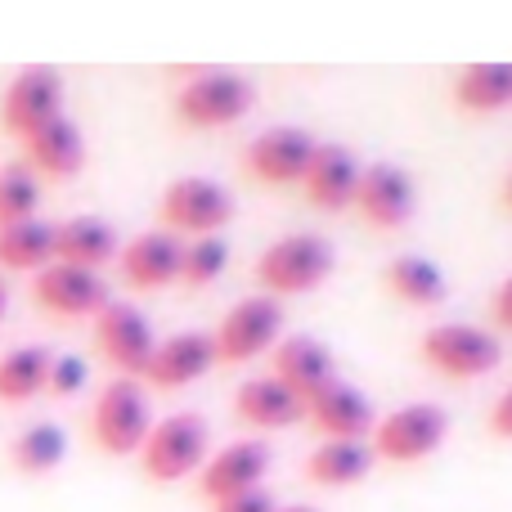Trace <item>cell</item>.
I'll return each mask as SVG.
<instances>
[{"mask_svg": "<svg viewBox=\"0 0 512 512\" xmlns=\"http://www.w3.org/2000/svg\"><path fill=\"white\" fill-rule=\"evenodd\" d=\"M63 113V72L54 63H27L9 77L5 95H0V126L23 140L41 122Z\"/></svg>", "mask_w": 512, "mask_h": 512, "instance_id": "10", "label": "cell"}, {"mask_svg": "<svg viewBox=\"0 0 512 512\" xmlns=\"http://www.w3.org/2000/svg\"><path fill=\"white\" fill-rule=\"evenodd\" d=\"M32 292L54 315H95L108 301L104 274L86 270V265H68V261H50L45 270H36Z\"/></svg>", "mask_w": 512, "mask_h": 512, "instance_id": "16", "label": "cell"}, {"mask_svg": "<svg viewBox=\"0 0 512 512\" xmlns=\"http://www.w3.org/2000/svg\"><path fill=\"white\" fill-rule=\"evenodd\" d=\"M274 512H319L315 504H288V508H274Z\"/></svg>", "mask_w": 512, "mask_h": 512, "instance_id": "36", "label": "cell"}, {"mask_svg": "<svg viewBox=\"0 0 512 512\" xmlns=\"http://www.w3.org/2000/svg\"><path fill=\"white\" fill-rule=\"evenodd\" d=\"M360 162H355V153L346 149V144H315V153H310V167L306 176H301V185H306L310 203L319 207H351L355 203V189H360Z\"/></svg>", "mask_w": 512, "mask_h": 512, "instance_id": "21", "label": "cell"}, {"mask_svg": "<svg viewBox=\"0 0 512 512\" xmlns=\"http://www.w3.org/2000/svg\"><path fill=\"white\" fill-rule=\"evenodd\" d=\"M490 315H495L499 328H508V333H512V274H508V279H499L495 297H490Z\"/></svg>", "mask_w": 512, "mask_h": 512, "instance_id": "34", "label": "cell"}, {"mask_svg": "<svg viewBox=\"0 0 512 512\" xmlns=\"http://www.w3.org/2000/svg\"><path fill=\"white\" fill-rule=\"evenodd\" d=\"M450 95L468 113H499L512 104V59L463 63L450 81Z\"/></svg>", "mask_w": 512, "mask_h": 512, "instance_id": "22", "label": "cell"}, {"mask_svg": "<svg viewBox=\"0 0 512 512\" xmlns=\"http://www.w3.org/2000/svg\"><path fill=\"white\" fill-rule=\"evenodd\" d=\"M283 328V306L270 292H252V297H239L216 324V360L225 364H248L261 351H274Z\"/></svg>", "mask_w": 512, "mask_h": 512, "instance_id": "9", "label": "cell"}, {"mask_svg": "<svg viewBox=\"0 0 512 512\" xmlns=\"http://www.w3.org/2000/svg\"><path fill=\"white\" fill-rule=\"evenodd\" d=\"M225 261H230V243L221 234H194L185 243V252H180V279L189 288H207L212 279H221Z\"/></svg>", "mask_w": 512, "mask_h": 512, "instance_id": "30", "label": "cell"}, {"mask_svg": "<svg viewBox=\"0 0 512 512\" xmlns=\"http://www.w3.org/2000/svg\"><path fill=\"white\" fill-rule=\"evenodd\" d=\"M445 432H450V418H445L441 405L409 400V405L391 409V414H382L373 423L369 450L373 459H387V463H423L427 454H436L445 445Z\"/></svg>", "mask_w": 512, "mask_h": 512, "instance_id": "4", "label": "cell"}, {"mask_svg": "<svg viewBox=\"0 0 512 512\" xmlns=\"http://www.w3.org/2000/svg\"><path fill=\"white\" fill-rule=\"evenodd\" d=\"M117 252H122V243H117V230L104 216H68L63 225H54V261L99 270Z\"/></svg>", "mask_w": 512, "mask_h": 512, "instance_id": "23", "label": "cell"}, {"mask_svg": "<svg viewBox=\"0 0 512 512\" xmlns=\"http://www.w3.org/2000/svg\"><path fill=\"white\" fill-rule=\"evenodd\" d=\"M54 261V225L41 216L0 225V265L5 270H45Z\"/></svg>", "mask_w": 512, "mask_h": 512, "instance_id": "27", "label": "cell"}, {"mask_svg": "<svg viewBox=\"0 0 512 512\" xmlns=\"http://www.w3.org/2000/svg\"><path fill=\"white\" fill-rule=\"evenodd\" d=\"M207 445H212V432H207V418L194 414V409H180V414H167L149 427L140 445V468L149 481H180L194 477L207 463Z\"/></svg>", "mask_w": 512, "mask_h": 512, "instance_id": "1", "label": "cell"}, {"mask_svg": "<svg viewBox=\"0 0 512 512\" xmlns=\"http://www.w3.org/2000/svg\"><path fill=\"white\" fill-rule=\"evenodd\" d=\"M279 504H274V495L265 486H256V490H243V495H230V499H221V504H212V512H274Z\"/></svg>", "mask_w": 512, "mask_h": 512, "instance_id": "32", "label": "cell"}, {"mask_svg": "<svg viewBox=\"0 0 512 512\" xmlns=\"http://www.w3.org/2000/svg\"><path fill=\"white\" fill-rule=\"evenodd\" d=\"M158 216L171 234H221V225L234 216V194L212 176H180L162 189Z\"/></svg>", "mask_w": 512, "mask_h": 512, "instance_id": "6", "label": "cell"}, {"mask_svg": "<svg viewBox=\"0 0 512 512\" xmlns=\"http://www.w3.org/2000/svg\"><path fill=\"white\" fill-rule=\"evenodd\" d=\"M95 346L122 378H144V369L153 360V346H158V333H153L149 315L140 306L108 297L95 310Z\"/></svg>", "mask_w": 512, "mask_h": 512, "instance_id": "8", "label": "cell"}, {"mask_svg": "<svg viewBox=\"0 0 512 512\" xmlns=\"http://www.w3.org/2000/svg\"><path fill=\"white\" fill-rule=\"evenodd\" d=\"M256 86L234 68H194L176 90V117L189 126H225L239 122L252 108Z\"/></svg>", "mask_w": 512, "mask_h": 512, "instance_id": "5", "label": "cell"}, {"mask_svg": "<svg viewBox=\"0 0 512 512\" xmlns=\"http://www.w3.org/2000/svg\"><path fill=\"white\" fill-rule=\"evenodd\" d=\"M234 414L248 427H261V432H279V427H292L306 418V400L279 382L274 373H261V378H248L239 391H234Z\"/></svg>", "mask_w": 512, "mask_h": 512, "instance_id": "19", "label": "cell"}, {"mask_svg": "<svg viewBox=\"0 0 512 512\" xmlns=\"http://www.w3.org/2000/svg\"><path fill=\"white\" fill-rule=\"evenodd\" d=\"M252 270H256L261 292H270V297L310 292L328 279V270H333V243H328L324 234H310V230L283 234V239H274L270 248L256 256Z\"/></svg>", "mask_w": 512, "mask_h": 512, "instance_id": "2", "label": "cell"}, {"mask_svg": "<svg viewBox=\"0 0 512 512\" xmlns=\"http://www.w3.org/2000/svg\"><path fill=\"white\" fill-rule=\"evenodd\" d=\"M50 364H54V351L41 342H27V346L5 351L0 355V400H5V405H23V400H32L36 391H45Z\"/></svg>", "mask_w": 512, "mask_h": 512, "instance_id": "25", "label": "cell"}, {"mask_svg": "<svg viewBox=\"0 0 512 512\" xmlns=\"http://www.w3.org/2000/svg\"><path fill=\"white\" fill-rule=\"evenodd\" d=\"M499 198H504V207H508V212H512V167H508L504 185H499Z\"/></svg>", "mask_w": 512, "mask_h": 512, "instance_id": "35", "label": "cell"}, {"mask_svg": "<svg viewBox=\"0 0 512 512\" xmlns=\"http://www.w3.org/2000/svg\"><path fill=\"white\" fill-rule=\"evenodd\" d=\"M23 162L54 180L77 176L81 162H86V135L68 113H54L50 122H41L36 131L23 135Z\"/></svg>", "mask_w": 512, "mask_h": 512, "instance_id": "18", "label": "cell"}, {"mask_svg": "<svg viewBox=\"0 0 512 512\" xmlns=\"http://www.w3.org/2000/svg\"><path fill=\"white\" fill-rule=\"evenodd\" d=\"M414 180L396 162H373L360 171V189H355V212L373 225V230H396L414 212Z\"/></svg>", "mask_w": 512, "mask_h": 512, "instance_id": "14", "label": "cell"}, {"mask_svg": "<svg viewBox=\"0 0 512 512\" xmlns=\"http://www.w3.org/2000/svg\"><path fill=\"white\" fill-rule=\"evenodd\" d=\"M382 283H387L400 301H409V306H436V301L445 297V288H450L441 265L427 261V256H414V252L391 256L387 270H382Z\"/></svg>", "mask_w": 512, "mask_h": 512, "instance_id": "26", "label": "cell"}, {"mask_svg": "<svg viewBox=\"0 0 512 512\" xmlns=\"http://www.w3.org/2000/svg\"><path fill=\"white\" fill-rule=\"evenodd\" d=\"M153 427V409H149V391L140 387V378H122L104 382L90 405V436L104 454H140L144 436Z\"/></svg>", "mask_w": 512, "mask_h": 512, "instance_id": "3", "label": "cell"}, {"mask_svg": "<svg viewBox=\"0 0 512 512\" xmlns=\"http://www.w3.org/2000/svg\"><path fill=\"white\" fill-rule=\"evenodd\" d=\"M81 382H86V360H77V355H54L45 391H54V396H72Z\"/></svg>", "mask_w": 512, "mask_h": 512, "instance_id": "31", "label": "cell"}, {"mask_svg": "<svg viewBox=\"0 0 512 512\" xmlns=\"http://www.w3.org/2000/svg\"><path fill=\"white\" fill-rule=\"evenodd\" d=\"M63 454H68V436H63V427L50 423V418L27 423L23 432L9 441V463H14L23 477H45V472H54L63 463Z\"/></svg>", "mask_w": 512, "mask_h": 512, "instance_id": "28", "label": "cell"}, {"mask_svg": "<svg viewBox=\"0 0 512 512\" xmlns=\"http://www.w3.org/2000/svg\"><path fill=\"white\" fill-rule=\"evenodd\" d=\"M423 360L432 364L445 378H481L499 364V337L481 324H463V319H445V324H432L418 342Z\"/></svg>", "mask_w": 512, "mask_h": 512, "instance_id": "7", "label": "cell"}, {"mask_svg": "<svg viewBox=\"0 0 512 512\" xmlns=\"http://www.w3.org/2000/svg\"><path fill=\"white\" fill-rule=\"evenodd\" d=\"M369 468H373L369 441H319L306 459V477L328 490L355 486V481L369 477Z\"/></svg>", "mask_w": 512, "mask_h": 512, "instance_id": "24", "label": "cell"}, {"mask_svg": "<svg viewBox=\"0 0 512 512\" xmlns=\"http://www.w3.org/2000/svg\"><path fill=\"white\" fill-rule=\"evenodd\" d=\"M36 203H41V180L27 162H9L0 167V225H14L36 216Z\"/></svg>", "mask_w": 512, "mask_h": 512, "instance_id": "29", "label": "cell"}, {"mask_svg": "<svg viewBox=\"0 0 512 512\" xmlns=\"http://www.w3.org/2000/svg\"><path fill=\"white\" fill-rule=\"evenodd\" d=\"M315 144L319 140L301 126H265L261 135L243 144V167L252 180H265V185H297L310 167Z\"/></svg>", "mask_w": 512, "mask_h": 512, "instance_id": "11", "label": "cell"}, {"mask_svg": "<svg viewBox=\"0 0 512 512\" xmlns=\"http://www.w3.org/2000/svg\"><path fill=\"white\" fill-rule=\"evenodd\" d=\"M212 364H216V337L203 333V328H180L171 337H158L153 360L144 369V382L171 391V387H185V382L203 378Z\"/></svg>", "mask_w": 512, "mask_h": 512, "instance_id": "15", "label": "cell"}, {"mask_svg": "<svg viewBox=\"0 0 512 512\" xmlns=\"http://www.w3.org/2000/svg\"><path fill=\"white\" fill-rule=\"evenodd\" d=\"M5 306H9V283L0 279V315H5Z\"/></svg>", "mask_w": 512, "mask_h": 512, "instance_id": "37", "label": "cell"}, {"mask_svg": "<svg viewBox=\"0 0 512 512\" xmlns=\"http://www.w3.org/2000/svg\"><path fill=\"white\" fill-rule=\"evenodd\" d=\"M274 378L279 382H288L292 391H297L301 400H310L324 382H333L337 378V369H333V355H328V346L319 342V337H310V333H288V337H279L274 342Z\"/></svg>", "mask_w": 512, "mask_h": 512, "instance_id": "20", "label": "cell"}, {"mask_svg": "<svg viewBox=\"0 0 512 512\" xmlns=\"http://www.w3.org/2000/svg\"><path fill=\"white\" fill-rule=\"evenodd\" d=\"M270 472V445L265 441H230L216 454H207V463L198 468V495L221 504L230 495L256 490Z\"/></svg>", "mask_w": 512, "mask_h": 512, "instance_id": "12", "label": "cell"}, {"mask_svg": "<svg viewBox=\"0 0 512 512\" xmlns=\"http://www.w3.org/2000/svg\"><path fill=\"white\" fill-rule=\"evenodd\" d=\"M490 432L495 436H504V441H512V387H504L495 396V405H490Z\"/></svg>", "mask_w": 512, "mask_h": 512, "instance_id": "33", "label": "cell"}, {"mask_svg": "<svg viewBox=\"0 0 512 512\" xmlns=\"http://www.w3.org/2000/svg\"><path fill=\"white\" fill-rule=\"evenodd\" d=\"M306 418L315 432H324V441H369L373 432V405L360 387L333 378L306 400Z\"/></svg>", "mask_w": 512, "mask_h": 512, "instance_id": "13", "label": "cell"}, {"mask_svg": "<svg viewBox=\"0 0 512 512\" xmlns=\"http://www.w3.org/2000/svg\"><path fill=\"white\" fill-rule=\"evenodd\" d=\"M180 252L185 239L171 230H140L135 239L122 243L117 261H122V279L131 288H167L171 279H180Z\"/></svg>", "mask_w": 512, "mask_h": 512, "instance_id": "17", "label": "cell"}]
</instances>
